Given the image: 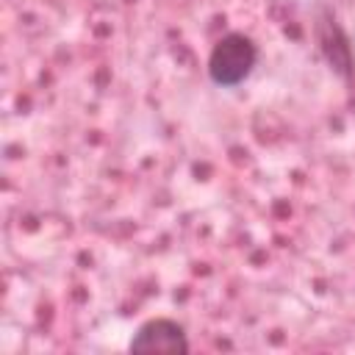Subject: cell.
Wrapping results in <instances>:
<instances>
[{
	"label": "cell",
	"instance_id": "6da1fadb",
	"mask_svg": "<svg viewBox=\"0 0 355 355\" xmlns=\"http://www.w3.org/2000/svg\"><path fill=\"white\" fill-rule=\"evenodd\" d=\"M313 44L324 67L344 86H355V47L338 14L327 3H316L313 8Z\"/></svg>",
	"mask_w": 355,
	"mask_h": 355
},
{
	"label": "cell",
	"instance_id": "7a4b0ae2",
	"mask_svg": "<svg viewBox=\"0 0 355 355\" xmlns=\"http://www.w3.org/2000/svg\"><path fill=\"white\" fill-rule=\"evenodd\" d=\"M255 64H258V44L247 33L230 31L214 42L205 61V72L214 86L236 89L252 75Z\"/></svg>",
	"mask_w": 355,
	"mask_h": 355
},
{
	"label": "cell",
	"instance_id": "3957f363",
	"mask_svg": "<svg viewBox=\"0 0 355 355\" xmlns=\"http://www.w3.org/2000/svg\"><path fill=\"white\" fill-rule=\"evenodd\" d=\"M130 352H164V355H183L191 349L189 333L178 319L169 316H153L136 327V333L128 341Z\"/></svg>",
	"mask_w": 355,
	"mask_h": 355
}]
</instances>
